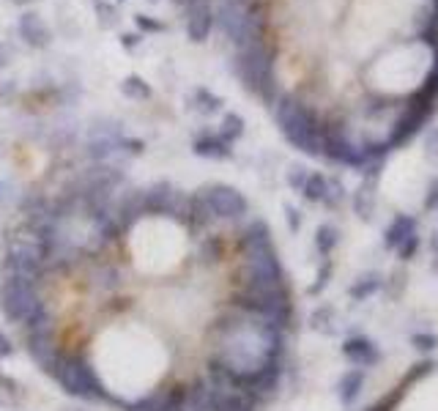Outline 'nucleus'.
Segmentation results:
<instances>
[{"mask_svg": "<svg viewBox=\"0 0 438 411\" xmlns=\"http://www.w3.org/2000/svg\"><path fill=\"white\" fill-rule=\"evenodd\" d=\"M96 3H99V0H96Z\"/></svg>", "mask_w": 438, "mask_h": 411, "instance_id": "19", "label": "nucleus"}, {"mask_svg": "<svg viewBox=\"0 0 438 411\" xmlns=\"http://www.w3.org/2000/svg\"><path fill=\"white\" fill-rule=\"evenodd\" d=\"M8 63H11V49L6 47V42H0V72H6Z\"/></svg>", "mask_w": 438, "mask_h": 411, "instance_id": "15", "label": "nucleus"}, {"mask_svg": "<svg viewBox=\"0 0 438 411\" xmlns=\"http://www.w3.org/2000/svg\"><path fill=\"white\" fill-rule=\"evenodd\" d=\"M241 132H244V121H241L238 115L227 113V115H225V121H222V129H219V137H222L225 143H233L236 137H241Z\"/></svg>", "mask_w": 438, "mask_h": 411, "instance_id": "10", "label": "nucleus"}, {"mask_svg": "<svg viewBox=\"0 0 438 411\" xmlns=\"http://www.w3.org/2000/svg\"><path fill=\"white\" fill-rule=\"evenodd\" d=\"M118 3H127V0H118Z\"/></svg>", "mask_w": 438, "mask_h": 411, "instance_id": "18", "label": "nucleus"}, {"mask_svg": "<svg viewBox=\"0 0 438 411\" xmlns=\"http://www.w3.org/2000/svg\"><path fill=\"white\" fill-rule=\"evenodd\" d=\"M148 3H159V0H148Z\"/></svg>", "mask_w": 438, "mask_h": 411, "instance_id": "17", "label": "nucleus"}, {"mask_svg": "<svg viewBox=\"0 0 438 411\" xmlns=\"http://www.w3.org/2000/svg\"><path fill=\"white\" fill-rule=\"evenodd\" d=\"M134 25H137V33H162L165 31V22H159V19L148 17V14H137Z\"/></svg>", "mask_w": 438, "mask_h": 411, "instance_id": "12", "label": "nucleus"}, {"mask_svg": "<svg viewBox=\"0 0 438 411\" xmlns=\"http://www.w3.org/2000/svg\"><path fill=\"white\" fill-rule=\"evenodd\" d=\"M44 305H47L44 285L33 282V280L0 274V313L6 316V321L25 326Z\"/></svg>", "mask_w": 438, "mask_h": 411, "instance_id": "3", "label": "nucleus"}, {"mask_svg": "<svg viewBox=\"0 0 438 411\" xmlns=\"http://www.w3.org/2000/svg\"><path fill=\"white\" fill-rule=\"evenodd\" d=\"M17 31H19V39L28 47H33V49H44V47H49V42H52V33H49L47 22L36 11H25L19 17V22H17Z\"/></svg>", "mask_w": 438, "mask_h": 411, "instance_id": "6", "label": "nucleus"}, {"mask_svg": "<svg viewBox=\"0 0 438 411\" xmlns=\"http://www.w3.org/2000/svg\"><path fill=\"white\" fill-rule=\"evenodd\" d=\"M96 17H99V28L102 31H113L118 25V6L107 3V0H99L96 3Z\"/></svg>", "mask_w": 438, "mask_h": 411, "instance_id": "9", "label": "nucleus"}, {"mask_svg": "<svg viewBox=\"0 0 438 411\" xmlns=\"http://www.w3.org/2000/svg\"><path fill=\"white\" fill-rule=\"evenodd\" d=\"M219 104H222V102H219L214 93L206 91V88H197V91H195V110H200L203 115H211V113H217Z\"/></svg>", "mask_w": 438, "mask_h": 411, "instance_id": "11", "label": "nucleus"}, {"mask_svg": "<svg viewBox=\"0 0 438 411\" xmlns=\"http://www.w3.org/2000/svg\"><path fill=\"white\" fill-rule=\"evenodd\" d=\"M214 8L209 0H195L192 6H186V39L200 45L211 36V28H214Z\"/></svg>", "mask_w": 438, "mask_h": 411, "instance_id": "5", "label": "nucleus"}, {"mask_svg": "<svg viewBox=\"0 0 438 411\" xmlns=\"http://www.w3.org/2000/svg\"><path fill=\"white\" fill-rule=\"evenodd\" d=\"M14 354V343H11V337L0 329V360H6V357H11Z\"/></svg>", "mask_w": 438, "mask_h": 411, "instance_id": "13", "label": "nucleus"}, {"mask_svg": "<svg viewBox=\"0 0 438 411\" xmlns=\"http://www.w3.org/2000/svg\"><path fill=\"white\" fill-rule=\"evenodd\" d=\"M389 411H438V365L419 370L397 392Z\"/></svg>", "mask_w": 438, "mask_h": 411, "instance_id": "4", "label": "nucleus"}, {"mask_svg": "<svg viewBox=\"0 0 438 411\" xmlns=\"http://www.w3.org/2000/svg\"><path fill=\"white\" fill-rule=\"evenodd\" d=\"M230 143H225L219 135H209V137H200L197 143H195V154L197 156H211V159H222V156H227L230 154V148H227Z\"/></svg>", "mask_w": 438, "mask_h": 411, "instance_id": "7", "label": "nucleus"}, {"mask_svg": "<svg viewBox=\"0 0 438 411\" xmlns=\"http://www.w3.org/2000/svg\"><path fill=\"white\" fill-rule=\"evenodd\" d=\"M175 6H184V8H186V6H192V3H195V0H173Z\"/></svg>", "mask_w": 438, "mask_h": 411, "instance_id": "16", "label": "nucleus"}, {"mask_svg": "<svg viewBox=\"0 0 438 411\" xmlns=\"http://www.w3.org/2000/svg\"><path fill=\"white\" fill-rule=\"evenodd\" d=\"M47 376H52V381L63 392H69V395H74L80 401H88V403H113V395L107 392V384L102 381V376L96 373V367L88 360V354L83 348L66 346L63 354L58 357V362L52 365V370Z\"/></svg>", "mask_w": 438, "mask_h": 411, "instance_id": "1", "label": "nucleus"}, {"mask_svg": "<svg viewBox=\"0 0 438 411\" xmlns=\"http://www.w3.org/2000/svg\"><path fill=\"white\" fill-rule=\"evenodd\" d=\"M121 93L131 99V102H145V99H151V86L143 80V77H137V74H129L124 83H121Z\"/></svg>", "mask_w": 438, "mask_h": 411, "instance_id": "8", "label": "nucleus"}, {"mask_svg": "<svg viewBox=\"0 0 438 411\" xmlns=\"http://www.w3.org/2000/svg\"><path fill=\"white\" fill-rule=\"evenodd\" d=\"M140 42H143V33H124V36H121V45L127 47V49H134Z\"/></svg>", "mask_w": 438, "mask_h": 411, "instance_id": "14", "label": "nucleus"}, {"mask_svg": "<svg viewBox=\"0 0 438 411\" xmlns=\"http://www.w3.org/2000/svg\"><path fill=\"white\" fill-rule=\"evenodd\" d=\"M274 63H277V52L268 45V39H258V42H250L247 47L236 49V61H233L241 86L250 93L261 96L263 102L271 104V107L282 96L279 88H277Z\"/></svg>", "mask_w": 438, "mask_h": 411, "instance_id": "2", "label": "nucleus"}]
</instances>
